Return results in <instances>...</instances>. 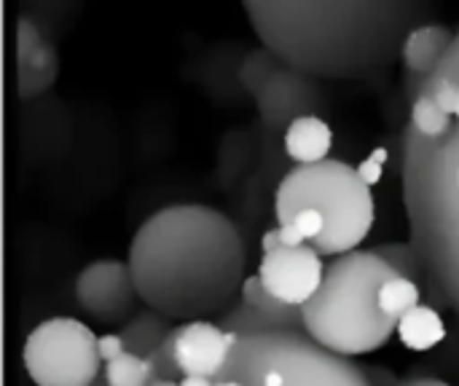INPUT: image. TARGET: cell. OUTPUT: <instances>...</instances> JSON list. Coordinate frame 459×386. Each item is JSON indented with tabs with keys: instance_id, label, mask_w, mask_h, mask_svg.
<instances>
[{
	"instance_id": "cell-26",
	"label": "cell",
	"mask_w": 459,
	"mask_h": 386,
	"mask_svg": "<svg viewBox=\"0 0 459 386\" xmlns=\"http://www.w3.org/2000/svg\"><path fill=\"white\" fill-rule=\"evenodd\" d=\"M363 371H366V379H368V384L371 386H401L403 384V379H401L398 373H393L390 368H385V365H363Z\"/></svg>"
},
{
	"instance_id": "cell-7",
	"label": "cell",
	"mask_w": 459,
	"mask_h": 386,
	"mask_svg": "<svg viewBox=\"0 0 459 386\" xmlns=\"http://www.w3.org/2000/svg\"><path fill=\"white\" fill-rule=\"evenodd\" d=\"M100 336L78 317L38 322L22 347L24 373L35 386H97L102 379Z\"/></svg>"
},
{
	"instance_id": "cell-25",
	"label": "cell",
	"mask_w": 459,
	"mask_h": 386,
	"mask_svg": "<svg viewBox=\"0 0 459 386\" xmlns=\"http://www.w3.org/2000/svg\"><path fill=\"white\" fill-rule=\"evenodd\" d=\"M97 347H100L102 363H113V360H118L121 355H126V344H124V339H121L118 330H116V333H102Z\"/></svg>"
},
{
	"instance_id": "cell-20",
	"label": "cell",
	"mask_w": 459,
	"mask_h": 386,
	"mask_svg": "<svg viewBox=\"0 0 459 386\" xmlns=\"http://www.w3.org/2000/svg\"><path fill=\"white\" fill-rule=\"evenodd\" d=\"M422 285L411 282L409 277H395L387 285H382L379 290V306L382 312L398 325L409 312H414L417 306H422Z\"/></svg>"
},
{
	"instance_id": "cell-31",
	"label": "cell",
	"mask_w": 459,
	"mask_h": 386,
	"mask_svg": "<svg viewBox=\"0 0 459 386\" xmlns=\"http://www.w3.org/2000/svg\"><path fill=\"white\" fill-rule=\"evenodd\" d=\"M151 386H180V382H164V379H156V382H151Z\"/></svg>"
},
{
	"instance_id": "cell-27",
	"label": "cell",
	"mask_w": 459,
	"mask_h": 386,
	"mask_svg": "<svg viewBox=\"0 0 459 386\" xmlns=\"http://www.w3.org/2000/svg\"><path fill=\"white\" fill-rule=\"evenodd\" d=\"M280 228V242H282V247H288V250H296V247H304L307 242H304V236L290 226V223H285V226H277Z\"/></svg>"
},
{
	"instance_id": "cell-23",
	"label": "cell",
	"mask_w": 459,
	"mask_h": 386,
	"mask_svg": "<svg viewBox=\"0 0 459 386\" xmlns=\"http://www.w3.org/2000/svg\"><path fill=\"white\" fill-rule=\"evenodd\" d=\"M290 226H293V228L304 236V242L312 244V247H315V244L323 239V234H325V218H323L317 210H312V207L296 212V218L290 220Z\"/></svg>"
},
{
	"instance_id": "cell-10",
	"label": "cell",
	"mask_w": 459,
	"mask_h": 386,
	"mask_svg": "<svg viewBox=\"0 0 459 386\" xmlns=\"http://www.w3.org/2000/svg\"><path fill=\"white\" fill-rule=\"evenodd\" d=\"M325 97L320 89V81L296 73L290 67H282L266 89L255 99V110L261 124L269 132H282L301 116H317L315 110L323 107Z\"/></svg>"
},
{
	"instance_id": "cell-21",
	"label": "cell",
	"mask_w": 459,
	"mask_h": 386,
	"mask_svg": "<svg viewBox=\"0 0 459 386\" xmlns=\"http://www.w3.org/2000/svg\"><path fill=\"white\" fill-rule=\"evenodd\" d=\"M151 382H153L151 363L132 352L121 355L113 363H105V368H102V384L105 386H148Z\"/></svg>"
},
{
	"instance_id": "cell-1",
	"label": "cell",
	"mask_w": 459,
	"mask_h": 386,
	"mask_svg": "<svg viewBox=\"0 0 459 386\" xmlns=\"http://www.w3.org/2000/svg\"><path fill=\"white\" fill-rule=\"evenodd\" d=\"M145 309L186 325L215 322L242 301L247 244L218 207L180 202L148 215L126 250Z\"/></svg>"
},
{
	"instance_id": "cell-28",
	"label": "cell",
	"mask_w": 459,
	"mask_h": 386,
	"mask_svg": "<svg viewBox=\"0 0 459 386\" xmlns=\"http://www.w3.org/2000/svg\"><path fill=\"white\" fill-rule=\"evenodd\" d=\"M280 247H282V242H280V228L274 226V228L264 231V236H261V255L274 253V250H280Z\"/></svg>"
},
{
	"instance_id": "cell-18",
	"label": "cell",
	"mask_w": 459,
	"mask_h": 386,
	"mask_svg": "<svg viewBox=\"0 0 459 386\" xmlns=\"http://www.w3.org/2000/svg\"><path fill=\"white\" fill-rule=\"evenodd\" d=\"M371 250H374L379 258H385L401 277H409L411 282L422 285V290L433 293V296L438 298L441 309H449V306L444 304V298L436 293V287H433V282H430V277H428V271H425V263H422V258H420V253H417V247H414L411 242H387V244H377V247H371Z\"/></svg>"
},
{
	"instance_id": "cell-16",
	"label": "cell",
	"mask_w": 459,
	"mask_h": 386,
	"mask_svg": "<svg viewBox=\"0 0 459 386\" xmlns=\"http://www.w3.org/2000/svg\"><path fill=\"white\" fill-rule=\"evenodd\" d=\"M172 330H175V322L172 320H167V317H161V314H156L151 309H143L118 333H121V339L126 344V352L148 360L153 352H159L169 341Z\"/></svg>"
},
{
	"instance_id": "cell-11",
	"label": "cell",
	"mask_w": 459,
	"mask_h": 386,
	"mask_svg": "<svg viewBox=\"0 0 459 386\" xmlns=\"http://www.w3.org/2000/svg\"><path fill=\"white\" fill-rule=\"evenodd\" d=\"M16 94L22 102L43 97L59 78V54L46 38L43 21H38L32 13H22L16 19Z\"/></svg>"
},
{
	"instance_id": "cell-9",
	"label": "cell",
	"mask_w": 459,
	"mask_h": 386,
	"mask_svg": "<svg viewBox=\"0 0 459 386\" xmlns=\"http://www.w3.org/2000/svg\"><path fill=\"white\" fill-rule=\"evenodd\" d=\"M325 258L312 244H304L296 250L280 247L274 253L261 255L255 274L269 296L288 306L304 309L317 296L325 279Z\"/></svg>"
},
{
	"instance_id": "cell-12",
	"label": "cell",
	"mask_w": 459,
	"mask_h": 386,
	"mask_svg": "<svg viewBox=\"0 0 459 386\" xmlns=\"http://www.w3.org/2000/svg\"><path fill=\"white\" fill-rule=\"evenodd\" d=\"M239 336L223 330L218 322H186L175 325L169 336L172 357L183 376H204L215 379L229 355L234 352Z\"/></svg>"
},
{
	"instance_id": "cell-6",
	"label": "cell",
	"mask_w": 459,
	"mask_h": 386,
	"mask_svg": "<svg viewBox=\"0 0 459 386\" xmlns=\"http://www.w3.org/2000/svg\"><path fill=\"white\" fill-rule=\"evenodd\" d=\"M215 386H371L363 365L317 347L307 333L272 330L237 341Z\"/></svg>"
},
{
	"instance_id": "cell-32",
	"label": "cell",
	"mask_w": 459,
	"mask_h": 386,
	"mask_svg": "<svg viewBox=\"0 0 459 386\" xmlns=\"http://www.w3.org/2000/svg\"><path fill=\"white\" fill-rule=\"evenodd\" d=\"M97 386H105V384H97Z\"/></svg>"
},
{
	"instance_id": "cell-29",
	"label": "cell",
	"mask_w": 459,
	"mask_h": 386,
	"mask_svg": "<svg viewBox=\"0 0 459 386\" xmlns=\"http://www.w3.org/2000/svg\"><path fill=\"white\" fill-rule=\"evenodd\" d=\"M180 386H215V379H204V376H183Z\"/></svg>"
},
{
	"instance_id": "cell-3",
	"label": "cell",
	"mask_w": 459,
	"mask_h": 386,
	"mask_svg": "<svg viewBox=\"0 0 459 386\" xmlns=\"http://www.w3.org/2000/svg\"><path fill=\"white\" fill-rule=\"evenodd\" d=\"M401 191L409 242L459 317V27L409 107L401 140Z\"/></svg>"
},
{
	"instance_id": "cell-4",
	"label": "cell",
	"mask_w": 459,
	"mask_h": 386,
	"mask_svg": "<svg viewBox=\"0 0 459 386\" xmlns=\"http://www.w3.org/2000/svg\"><path fill=\"white\" fill-rule=\"evenodd\" d=\"M395 277L398 271L374 250L333 258L317 296L301 309L304 333L347 360L385 349L398 336V325L382 312L379 290Z\"/></svg>"
},
{
	"instance_id": "cell-22",
	"label": "cell",
	"mask_w": 459,
	"mask_h": 386,
	"mask_svg": "<svg viewBox=\"0 0 459 386\" xmlns=\"http://www.w3.org/2000/svg\"><path fill=\"white\" fill-rule=\"evenodd\" d=\"M223 330L245 339V336H258V333H272V330H282L277 322H272L266 314H261L258 309L247 306L245 301H239L237 306H231L221 320H215Z\"/></svg>"
},
{
	"instance_id": "cell-14",
	"label": "cell",
	"mask_w": 459,
	"mask_h": 386,
	"mask_svg": "<svg viewBox=\"0 0 459 386\" xmlns=\"http://www.w3.org/2000/svg\"><path fill=\"white\" fill-rule=\"evenodd\" d=\"M333 129L323 116H301L282 134V150L296 167H312L331 159Z\"/></svg>"
},
{
	"instance_id": "cell-17",
	"label": "cell",
	"mask_w": 459,
	"mask_h": 386,
	"mask_svg": "<svg viewBox=\"0 0 459 386\" xmlns=\"http://www.w3.org/2000/svg\"><path fill=\"white\" fill-rule=\"evenodd\" d=\"M242 301L253 309H258L261 314H266L272 322H277L282 330H293V333H304V314L296 306H288L282 301H277L274 296H269L258 279V274H250L245 287H242Z\"/></svg>"
},
{
	"instance_id": "cell-19",
	"label": "cell",
	"mask_w": 459,
	"mask_h": 386,
	"mask_svg": "<svg viewBox=\"0 0 459 386\" xmlns=\"http://www.w3.org/2000/svg\"><path fill=\"white\" fill-rule=\"evenodd\" d=\"M285 64L269 51V48H264V46H258V48H250L245 56H242V62H239V67H237V81H239V89L247 94V97H253V99H258V94L266 89V83L282 70Z\"/></svg>"
},
{
	"instance_id": "cell-33",
	"label": "cell",
	"mask_w": 459,
	"mask_h": 386,
	"mask_svg": "<svg viewBox=\"0 0 459 386\" xmlns=\"http://www.w3.org/2000/svg\"><path fill=\"white\" fill-rule=\"evenodd\" d=\"M148 386H151V384H148Z\"/></svg>"
},
{
	"instance_id": "cell-15",
	"label": "cell",
	"mask_w": 459,
	"mask_h": 386,
	"mask_svg": "<svg viewBox=\"0 0 459 386\" xmlns=\"http://www.w3.org/2000/svg\"><path fill=\"white\" fill-rule=\"evenodd\" d=\"M398 339L409 352H430L446 341V322L438 306H417L398 322Z\"/></svg>"
},
{
	"instance_id": "cell-5",
	"label": "cell",
	"mask_w": 459,
	"mask_h": 386,
	"mask_svg": "<svg viewBox=\"0 0 459 386\" xmlns=\"http://www.w3.org/2000/svg\"><path fill=\"white\" fill-rule=\"evenodd\" d=\"M325 218V234L315 244L323 258L358 253L377 223V199L363 172L347 161L328 159L312 167H293L274 191V218L285 226L301 210Z\"/></svg>"
},
{
	"instance_id": "cell-8",
	"label": "cell",
	"mask_w": 459,
	"mask_h": 386,
	"mask_svg": "<svg viewBox=\"0 0 459 386\" xmlns=\"http://www.w3.org/2000/svg\"><path fill=\"white\" fill-rule=\"evenodd\" d=\"M73 293L78 309L105 328L121 330L143 312L132 269L121 258H97L86 263L75 277Z\"/></svg>"
},
{
	"instance_id": "cell-30",
	"label": "cell",
	"mask_w": 459,
	"mask_h": 386,
	"mask_svg": "<svg viewBox=\"0 0 459 386\" xmlns=\"http://www.w3.org/2000/svg\"><path fill=\"white\" fill-rule=\"evenodd\" d=\"M414 386H452V384L438 382V379H428V376H414Z\"/></svg>"
},
{
	"instance_id": "cell-24",
	"label": "cell",
	"mask_w": 459,
	"mask_h": 386,
	"mask_svg": "<svg viewBox=\"0 0 459 386\" xmlns=\"http://www.w3.org/2000/svg\"><path fill=\"white\" fill-rule=\"evenodd\" d=\"M148 363H151V371H153V382H156V379H164V382H183V373H180V368H178V363H175V357H172L169 341H167L159 352H153V355L148 357Z\"/></svg>"
},
{
	"instance_id": "cell-2",
	"label": "cell",
	"mask_w": 459,
	"mask_h": 386,
	"mask_svg": "<svg viewBox=\"0 0 459 386\" xmlns=\"http://www.w3.org/2000/svg\"><path fill=\"white\" fill-rule=\"evenodd\" d=\"M242 8L261 46L315 81L390 73L409 32L436 13L403 0H247Z\"/></svg>"
},
{
	"instance_id": "cell-13",
	"label": "cell",
	"mask_w": 459,
	"mask_h": 386,
	"mask_svg": "<svg viewBox=\"0 0 459 386\" xmlns=\"http://www.w3.org/2000/svg\"><path fill=\"white\" fill-rule=\"evenodd\" d=\"M457 38V30L446 27V24H420L409 32V38L403 40V51H401V62L409 70V75H414L420 83H425L436 67L444 62V56L449 54L452 43Z\"/></svg>"
}]
</instances>
